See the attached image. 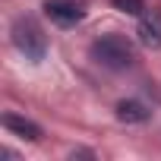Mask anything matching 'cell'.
Returning a JSON list of instances; mask_svg holds the SVG:
<instances>
[{
    "label": "cell",
    "mask_w": 161,
    "mask_h": 161,
    "mask_svg": "<svg viewBox=\"0 0 161 161\" xmlns=\"http://www.w3.org/2000/svg\"><path fill=\"white\" fill-rule=\"evenodd\" d=\"M41 7H44V16L60 29H73L86 19V10L79 0H44Z\"/></svg>",
    "instance_id": "cell-3"
},
{
    "label": "cell",
    "mask_w": 161,
    "mask_h": 161,
    "mask_svg": "<svg viewBox=\"0 0 161 161\" xmlns=\"http://www.w3.org/2000/svg\"><path fill=\"white\" fill-rule=\"evenodd\" d=\"M114 7L120 13H130V16H142L145 13V3L142 0H114Z\"/></svg>",
    "instance_id": "cell-7"
},
{
    "label": "cell",
    "mask_w": 161,
    "mask_h": 161,
    "mask_svg": "<svg viewBox=\"0 0 161 161\" xmlns=\"http://www.w3.org/2000/svg\"><path fill=\"white\" fill-rule=\"evenodd\" d=\"M139 41L145 47H161V13H142L139 16V29H136Z\"/></svg>",
    "instance_id": "cell-4"
},
{
    "label": "cell",
    "mask_w": 161,
    "mask_h": 161,
    "mask_svg": "<svg viewBox=\"0 0 161 161\" xmlns=\"http://www.w3.org/2000/svg\"><path fill=\"white\" fill-rule=\"evenodd\" d=\"M148 117H152V111L142 101H136V98H126V101L117 104V120L120 123H145Z\"/></svg>",
    "instance_id": "cell-6"
},
{
    "label": "cell",
    "mask_w": 161,
    "mask_h": 161,
    "mask_svg": "<svg viewBox=\"0 0 161 161\" xmlns=\"http://www.w3.org/2000/svg\"><path fill=\"white\" fill-rule=\"evenodd\" d=\"M92 57L108 69H130L136 60V51L123 35H101L92 41Z\"/></svg>",
    "instance_id": "cell-2"
},
{
    "label": "cell",
    "mask_w": 161,
    "mask_h": 161,
    "mask_svg": "<svg viewBox=\"0 0 161 161\" xmlns=\"http://www.w3.org/2000/svg\"><path fill=\"white\" fill-rule=\"evenodd\" d=\"M3 126L13 133V136H19V139H41V126L35 123V120H29V117H22V114H3Z\"/></svg>",
    "instance_id": "cell-5"
},
{
    "label": "cell",
    "mask_w": 161,
    "mask_h": 161,
    "mask_svg": "<svg viewBox=\"0 0 161 161\" xmlns=\"http://www.w3.org/2000/svg\"><path fill=\"white\" fill-rule=\"evenodd\" d=\"M10 38H13V47H16L25 60L38 63V60L47 57V35H44V29H41L32 16H19V19L13 22V29H10Z\"/></svg>",
    "instance_id": "cell-1"
}]
</instances>
